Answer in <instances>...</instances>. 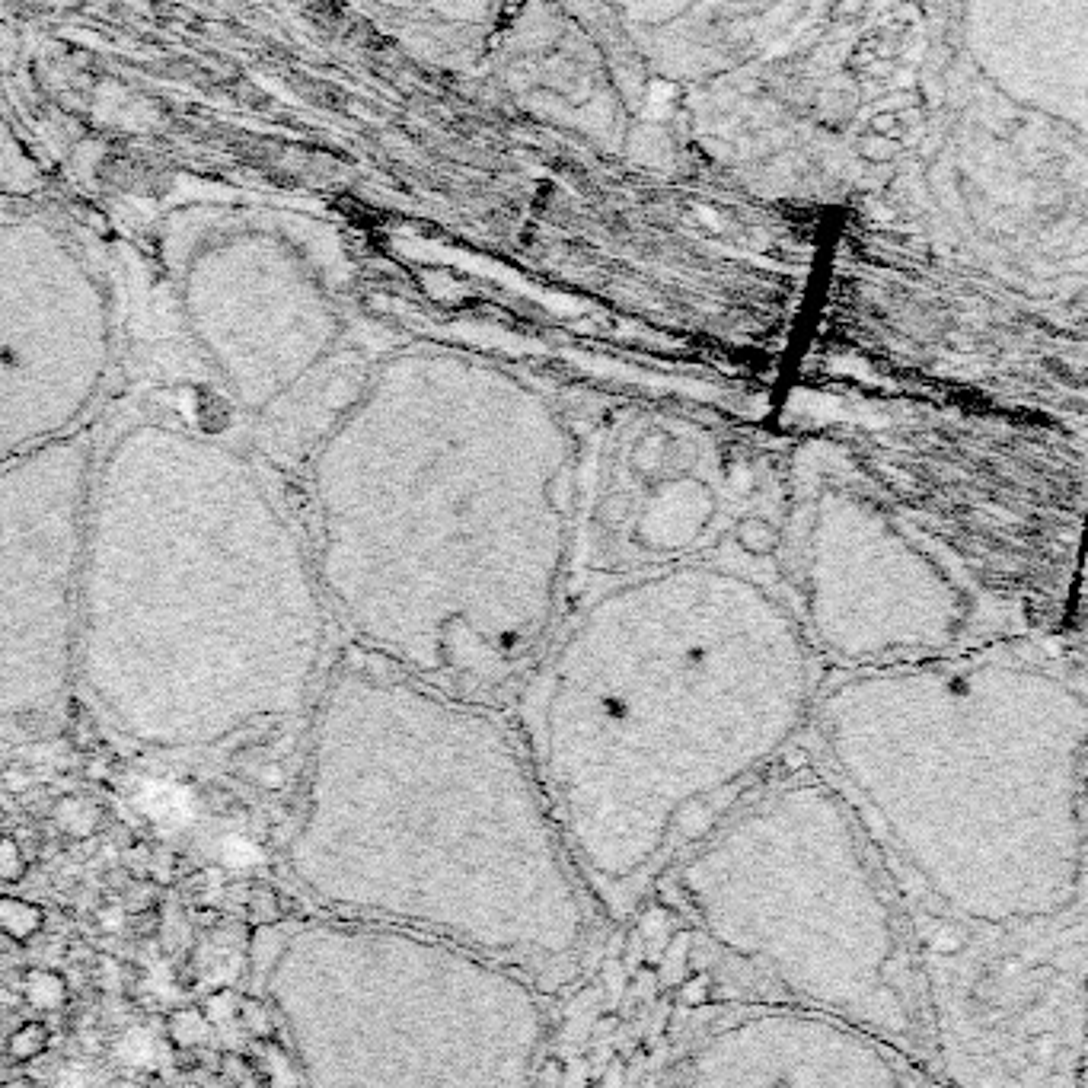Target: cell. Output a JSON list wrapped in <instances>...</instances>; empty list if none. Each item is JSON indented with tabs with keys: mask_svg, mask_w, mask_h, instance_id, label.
<instances>
[{
	"mask_svg": "<svg viewBox=\"0 0 1088 1088\" xmlns=\"http://www.w3.org/2000/svg\"><path fill=\"white\" fill-rule=\"evenodd\" d=\"M805 757L913 929L948 1088H1085L1088 693L1028 667L856 680Z\"/></svg>",
	"mask_w": 1088,
	"mask_h": 1088,
	"instance_id": "obj_1",
	"label": "cell"
},
{
	"mask_svg": "<svg viewBox=\"0 0 1088 1088\" xmlns=\"http://www.w3.org/2000/svg\"><path fill=\"white\" fill-rule=\"evenodd\" d=\"M284 859L332 919L460 945L543 993L581 967L588 894L543 779L498 718L418 683H329Z\"/></svg>",
	"mask_w": 1088,
	"mask_h": 1088,
	"instance_id": "obj_2",
	"label": "cell"
},
{
	"mask_svg": "<svg viewBox=\"0 0 1088 1088\" xmlns=\"http://www.w3.org/2000/svg\"><path fill=\"white\" fill-rule=\"evenodd\" d=\"M820 702L789 639L616 632L594 619L559 658L543 785L600 891H639L801 753Z\"/></svg>",
	"mask_w": 1088,
	"mask_h": 1088,
	"instance_id": "obj_3",
	"label": "cell"
},
{
	"mask_svg": "<svg viewBox=\"0 0 1088 1088\" xmlns=\"http://www.w3.org/2000/svg\"><path fill=\"white\" fill-rule=\"evenodd\" d=\"M671 887L734 1002L840 1018L942 1082L907 910L846 795L805 750L686 852Z\"/></svg>",
	"mask_w": 1088,
	"mask_h": 1088,
	"instance_id": "obj_4",
	"label": "cell"
},
{
	"mask_svg": "<svg viewBox=\"0 0 1088 1088\" xmlns=\"http://www.w3.org/2000/svg\"><path fill=\"white\" fill-rule=\"evenodd\" d=\"M265 993L310 1088H530L543 990L517 970L396 926H294Z\"/></svg>",
	"mask_w": 1088,
	"mask_h": 1088,
	"instance_id": "obj_5",
	"label": "cell"
},
{
	"mask_svg": "<svg viewBox=\"0 0 1088 1088\" xmlns=\"http://www.w3.org/2000/svg\"><path fill=\"white\" fill-rule=\"evenodd\" d=\"M677 1088H945L907 1053L840 1018L734 1002L680 1066Z\"/></svg>",
	"mask_w": 1088,
	"mask_h": 1088,
	"instance_id": "obj_6",
	"label": "cell"
},
{
	"mask_svg": "<svg viewBox=\"0 0 1088 1088\" xmlns=\"http://www.w3.org/2000/svg\"><path fill=\"white\" fill-rule=\"evenodd\" d=\"M734 543H738L747 556L766 559L779 549L782 533L773 521H766L760 514H750V517H741L738 527H734Z\"/></svg>",
	"mask_w": 1088,
	"mask_h": 1088,
	"instance_id": "obj_7",
	"label": "cell"
},
{
	"mask_svg": "<svg viewBox=\"0 0 1088 1088\" xmlns=\"http://www.w3.org/2000/svg\"><path fill=\"white\" fill-rule=\"evenodd\" d=\"M64 999V983L52 970H32L26 980V1002L36 1009H55Z\"/></svg>",
	"mask_w": 1088,
	"mask_h": 1088,
	"instance_id": "obj_8",
	"label": "cell"
},
{
	"mask_svg": "<svg viewBox=\"0 0 1088 1088\" xmlns=\"http://www.w3.org/2000/svg\"><path fill=\"white\" fill-rule=\"evenodd\" d=\"M0 919H4V929L13 935V939H26V935H32L42 926L39 907H32V903H23V900H4Z\"/></svg>",
	"mask_w": 1088,
	"mask_h": 1088,
	"instance_id": "obj_9",
	"label": "cell"
},
{
	"mask_svg": "<svg viewBox=\"0 0 1088 1088\" xmlns=\"http://www.w3.org/2000/svg\"><path fill=\"white\" fill-rule=\"evenodd\" d=\"M42 1050H45V1028H39V1025H23L10 1041V1053L16 1060H32V1057H39Z\"/></svg>",
	"mask_w": 1088,
	"mask_h": 1088,
	"instance_id": "obj_10",
	"label": "cell"
},
{
	"mask_svg": "<svg viewBox=\"0 0 1088 1088\" xmlns=\"http://www.w3.org/2000/svg\"><path fill=\"white\" fill-rule=\"evenodd\" d=\"M173 1025H182V1034H176V1041H179V1044H198V1041H202V1037H205V1031H208L202 1012H195V1009L179 1012V1015L173 1018Z\"/></svg>",
	"mask_w": 1088,
	"mask_h": 1088,
	"instance_id": "obj_11",
	"label": "cell"
},
{
	"mask_svg": "<svg viewBox=\"0 0 1088 1088\" xmlns=\"http://www.w3.org/2000/svg\"><path fill=\"white\" fill-rule=\"evenodd\" d=\"M0 852H4V856H0V875H4V881H16V878H20V872H26V862L20 859V849H16V843L7 836L4 846H0Z\"/></svg>",
	"mask_w": 1088,
	"mask_h": 1088,
	"instance_id": "obj_12",
	"label": "cell"
},
{
	"mask_svg": "<svg viewBox=\"0 0 1088 1088\" xmlns=\"http://www.w3.org/2000/svg\"><path fill=\"white\" fill-rule=\"evenodd\" d=\"M58 1085L61 1088H83V1085H87V1079H83L80 1073H77V1069H68V1073H61L58 1076Z\"/></svg>",
	"mask_w": 1088,
	"mask_h": 1088,
	"instance_id": "obj_13",
	"label": "cell"
},
{
	"mask_svg": "<svg viewBox=\"0 0 1088 1088\" xmlns=\"http://www.w3.org/2000/svg\"><path fill=\"white\" fill-rule=\"evenodd\" d=\"M115 1088H135V1085H131V1082H115Z\"/></svg>",
	"mask_w": 1088,
	"mask_h": 1088,
	"instance_id": "obj_14",
	"label": "cell"
}]
</instances>
